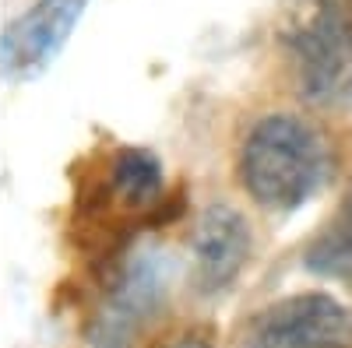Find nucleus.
Here are the masks:
<instances>
[{
    "mask_svg": "<svg viewBox=\"0 0 352 348\" xmlns=\"http://www.w3.org/2000/svg\"><path fill=\"white\" fill-rule=\"evenodd\" d=\"M243 348H352V306L324 292H300L264 306Z\"/></svg>",
    "mask_w": 352,
    "mask_h": 348,
    "instance_id": "3",
    "label": "nucleus"
},
{
    "mask_svg": "<svg viewBox=\"0 0 352 348\" xmlns=\"http://www.w3.org/2000/svg\"><path fill=\"white\" fill-rule=\"evenodd\" d=\"M109 190L127 208H144L162 194V162L148 148H120L109 165Z\"/></svg>",
    "mask_w": 352,
    "mask_h": 348,
    "instance_id": "7",
    "label": "nucleus"
},
{
    "mask_svg": "<svg viewBox=\"0 0 352 348\" xmlns=\"http://www.w3.org/2000/svg\"><path fill=\"white\" fill-rule=\"evenodd\" d=\"M282 46L300 92L328 109L352 106V4L289 0Z\"/></svg>",
    "mask_w": 352,
    "mask_h": 348,
    "instance_id": "2",
    "label": "nucleus"
},
{
    "mask_svg": "<svg viewBox=\"0 0 352 348\" xmlns=\"http://www.w3.org/2000/svg\"><path fill=\"white\" fill-rule=\"evenodd\" d=\"M88 0H32L0 39V64L11 81L43 74L78 28Z\"/></svg>",
    "mask_w": 352,
    "mask_h": 348,
    "instance_id": "5",
    "label": "nucleus"
},
{
    "mask_svg": "<svg viewBox=\"0 0 352 348\" xmlns=\"http://www.w3.org/2000/svg\"><path fill=\"white\" fill-rule=\"evenodd\" d=\"M307 264L317 275L352 281V187L342 197V208L331 218V225L320 232L314 240V246L307 250Z\"/></svg>",
    "mask_w": 352,
    "mask_h": 348,
    "instance_id": "8",
    "label": "nucleus"
},
{
    "mask_svg": "<svg viewBox=\"0 0 352 348\" xmlns=\"http://www.w3.org/2000/svg\"><path fill=\"white\" fill-rule=\"evenodd\" d=\"M166 299V264L152 253H138L120 268L88 324L92 348H131L144 324Z\"/></svg>",
    "mask_w": 352,
    "mask_h": 348,
    "instance_id": "4",
    "label": "nucleus"
},
{
    "mask_svg": "<svg viewBox=\"0 0 352 348\" xmlns=\"http://www.w3.org/2000/svg\"><path fill=\"white\" fill-rule=\"evenodd\" d=\"M331 152L300 116L275 113L250 127L240 148V183L268 211H296L328 183Z\"/></svg>",
    "mask_w": 352,
    "mask_h": 348,
    "instance_id": "1",
    "label": "nucleus"
},
{
    "mask_svg": "<svg viewBox=\"0 0 352 348\" xmlns=\"http://www.w3.org/2000/svg\"><path fill=\"white\" fill-rule=\"evenodd\" d=\"M162 348H215L204 334H180V338H173V341H166Z\"/></svg>",
    "mask_w": 352,
    "mask_h": 348,
    "instance_id": "9",
    "label": "nucleus"
},
{
    "mask_svg": "<svg viewBox=\"0 0 352 348\" xmlns=\"http://www.w3.org/2000/svg\"><path fill=\"white\" fill-rule=\"evenodd\" d=\"M250 260V225L229 208L212 205L194 229V285L204 296L226 292Z\"/></svg>",
    "mask_w": 352,
    "mask_h": 348,
    "instance_id": "6",
    "label": "nucleus"
}]
</instances>
